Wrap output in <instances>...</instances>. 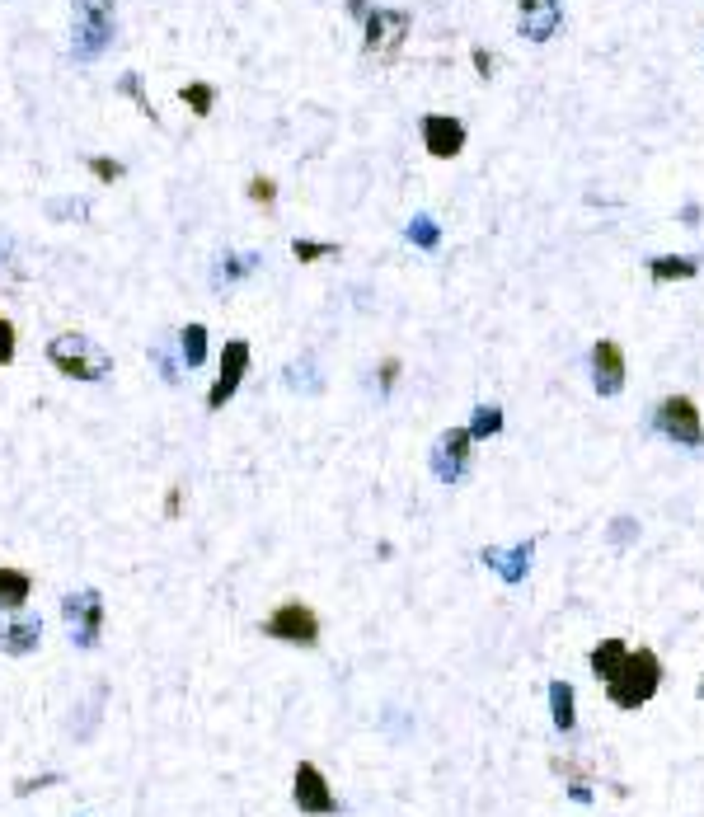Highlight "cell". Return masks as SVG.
Masks as SVG:
<instances>
[{"mask_svg": "<svg viewBox=\"0 0 704 817\" xmlns=\"http://www.w3.org/2000/svg\"><path fill=\"white\" fill-rule=\"evenodd\" d=\"M592 386H597V395H620L625 390V348L615 339H601L597 348H592Z\"/></svg>", "mask_w": 704, "mask_h": 817, "instance_id": "obj_12", "label": "cell"}, {"mask_svg": "<svg viewBox=\"0 0 704 817\" xmlns=\"http://www.w3.org/2000/svg\"><path fill=\"white\" fill-rule=\"evenodd\" d=\"M399 381V357H385L381 362V390H395Z\"/></svg>", "mask_w": 704, "mask_h": 817, "instance_id": "obj_35", "label": "cell"}, {"mask_svg": "<svg viewBox=\"0 0 704 817\" xmlns=\"http://www.w3.org/2000/svg\"><path fill=\"white\" fill-rule=\"evenodd\" d=\"M625 639H601L597 648H592V672H597V681H606L620 667V658H625Z\"/></svg>", "mask_w": 704, "mask_h": 817, "instance_id": "obj_21", "label": "cell"}, {"mask_svg": "<svg viewBox=\"0 0 704 817\" xmlns=\"http://www.w3.org/2000/svg\"><path fill=\"white\" fill-rule=\"evenodd\" d=\"M470 456H475V437L470 428H446L432 447V475L442 484H460V475L470 470Z\"/></svg>", "mask_w": 704, "mask_h": 817, "instance_id": "obj_10", "label": "cell"}, {"mask_svg": "<svg viewBox=\"0 0 704 817\" xmlns=\"http://www.w3.org/2000/svg\"><path fill=\"white\" fill-rule=\"evenodd\" d=\"M108 43H113V10L99 0H76L71 5V57L94 62V57H104Z\"/></svg>", "mask_w": 704, "mask_h": 817, "instance_id": "obj_3", "label": "cell"}, {"mask_svg": "<svg viewBox=\"0 0 704 817\" xmlns=\"http://www.w3.org/2000/svg\"><path fill=\"white\" fill-rule=\"evenodd\" d=\"M601 686H606V700H611L615 710H639V705H648L662 686L658 653H653V648H625L620 667H615Z\"/></svg>", "mask_w": 704, "mask_h": 817, "instance_id": "obj_1", "label": "cell"}, {"mask_svg": "<svg viewBox=\"0 0 704 817\" xmlns=\"http://www.w3.org/2000/svg\"><path fill=\"white\" fill-rule=\"evenodd\" d=\"M151 362H155V371H160V381H165V386H179V381H184V371H179V362L169 357L165 343H155V348H151Z\"/></svg>", "mask_w": 704, "mask_h": 817, "instance_id": "obj_29", "label": "cell"}, {"mask_svg": "<svg viewBox=\"0 0 704 817\" xmlns=\"http://www.w3.org/2000/svg\"><path fill=\"white\" fill-rule=\"evenodd\" d=\"M47 216H52V221H66V216H76V221H85V216H90V202H85V198H62V202H47Z\"/></svg>", "mask_w": 704, "mask_h": 817, "instance_id": "obj_30", "label": "cell"}, {"mask_svg": "<svg viewBox=\"0 0 704 817\" xmlns=\"http://www.w3.org/2000/svg\"><path fill=\"white\" fill-rule=\"evenodd\" d=\"M47 785H62V775H38V780H19L15 794H33V789H47Z\"/></svg>", "mask_w": 704, "mask_h": 817, "instance_id": "obj_34", "label": "cell"}, {"mask_svg": "<svg viewBox=\"0 0 704 817\" xmlns=\"http://www.w3.org/2000/svg\"><path fill=\"white\" fill-rule=\"evenodd\" d=\"M564 24V5L559 0H517V29L531 43H550Z\"/></svg>", "mask_w": 704, "mask_h": 817, "instance_id": "obj_11", "label": "cell"}, {"mask_svg": "<svg viewBox=\"0 0 704 817\" xmlns=\"http://www.w3.org/2000/svg\"><path fill=\"white\" fill-rule=\"evenodd\" d=\"M531 555H536V540H521V545H512V550H498V545H489L484 550V564H489L498 578H503L507 587H517L521 578H526V569H531Z\"/></svg>", "mask_w": 704, "mask_h": 817, "instance_id": "obj_15", "label": "cell"}, {"mask_svg": "<svg viewBox=\"0 0 704 817\" xmlns=\"http://www.w3.org/2000/svg\"><path fill=\"white\" fill-rule=\"evenodd\" d=\"M118 94H127V99L137 104V113H141V118H151V123H160V113H155V104H151V99H146V85H141V76H137V71H127V76L118 80Z\"/></svg>", "mask_w": 704, "mask_h": 817, "instance_id": "obj_24", "label": "cell"}, {"mask_svg": "<svg viewBox=\"0 0 704 817\" xmlns=\"http://www.w3.org/2000/svg\"><path fill=\"white\" fill-rule=\"evenodd\" d=\"M99 5H108V10H113V0H99Z\"/></svg>", "mask_w": 704, "mask_h": 817, "instance_id": "obj_38", "label": "cell"}, {"mask_svg": "<svg viewBox=\"0 0 704 817\" xmlns=\"http://www.w3.org/2000/svg\"><path fill=\"white\" fill-rule=\"evenodd\" d=\"M47 362L71 381H108L113 376V353L90 334H76V329L47 343Z\"/></svg>", "mask_w": 704, "mask_h": 817, "instance_id": "obj_2", "label": "cell"}, {"mask_svg": "<svg viewBox=\"0 0 704 817\" xmlns=\"http://www.w3.org/2000/svg\"><path fill=\"white\" fill-rule=\"evenodd\" d=\"M498 432H503V409L498 404H479L475 418H470V437L484 442V437H498Z\"/></svg>", "mask_w": 704, "mask_h": 817, "instance_id": "obj_23", "label": "cell"}, {"mask_svg": "<svg viewBox=\"0 0 704 817\" xmlns=\"http://www.w3.org/2000/svg\"><path fill=\"white\" fill-rule=\"evenodd\" d=\"M291 254L301 263H320V259H334L338 245H329V240H291Z\"/></svg>", "mask_w": 704, "mask_h": 817, "instance_id": "obj_25", "label": "cell"}, {"mask_svg": "<svg viewBox=\"0 0 704 817\" xmlns=\"http://www.w3.org/2000/svg\"><path fill=\"white\" fill-rule=\"evenodd\" d=\"M249 362H254V348H249V339H226V348H221V371H216V381L212 390H207V409H226L230 400H235V390H240V381H245V371Z\"/></svg>", "mask_w": 704, "mask_h": 817, "instance_id": "obj_8", "label": "cell"}, {"mask_svg": "<svg viewBox=\"0 0 704 817\" xmlns=\"http://www.w3.org/2000/svg\"><path fill=\"white\" fill-rule=\"evenodd\" d=\"M639 536V522H629V517H615V526H611V540L615 545H625V540H634Z\"/></svg>", "mask_w": 704, "mask_h": 817, "instance_id": "obj_33", "label": "cell"}, {"mask_svg": "<svg viewBox=\"0 0 704 817\" xmlns=\"http://www.w3.org/2000/svg\"><path fill=\"white\" fill-rule=\"evenodd\" d=\"M259 268V254H226V259L216 263V273H212V282L216 287H230V282H240V278H249Z\"/></svg>", "mask_w": 704, "mask_h": 817, "instance_id": "obj_20", "label": "cell"}, {"mask_svg": "<svg viewBox=\"0 0 704 817\" xmlns=\"http://www.w3.org/2000/svg\"><path fill=\"white\" fill-rule=\"evenodd\" d=\"M409 240H414L418 249H437L442 231H437V221H432V216H414V221H409Z\"/></svg>", "mask_w": 704, "mask_h": 817, "instance_id": "obj_27", "label": "cell"}, {"mask_svg": "<svg viewBox=\"0 0 704 817\" xmlns=\"http://www.w3.org/2000/svg\"><path fill=\"white\" fill-rule=\"evenodd\" d=\"M15 348H19V334H15V324L0 315V367H10L15 362Z\"/></svg>", "mask_w": 704, "mask_h": 817, "instance_id": "obj_32", "label": "cell"}, {"mask_svg": "<svg viewBox=\"0 0 704 817\" xmlns=\"http://www.w3.org/2000/svg\"><path fill=\"white\" fill-rule=\"evenodd\" d=\"M90 174L99 179V184H118L127 174L123 160H113V155H90Z\"/></svg>", "mask_w": 704, "mask_h": 817, "instance_id": "obj_28", "label": "cell"}, {"mask_svg": "<svg viewBox=\"0 0 704 817\" xmlns=\"http://www.w3.org/2000/svg\"><path fill=\"white\" fill-rule=\"evenodd\" d=\"M38 644H43V620L38 616L0 620V653L5 658H29Z\"/></svg>", "mask_w": 704, "mask_h": 817, "instance_id": "obj_14", "label": "cell"}, {"mask_svg": "<svg viewBox=\"0 0 704 817\" xmlns=\"http://www.w3.org/2000/svg\"><path fill=\"white\" fill-rule=\"evenodd\" d=\"M33 597V578L24 569L0 564V611H24Z\"/></svg>", "mask_w": 704, "mask_h": 817, "instance_id": "obj_16", "label": "cell"}, {"mask_svg": "<svg viewBox=\"0 0 704 817\" xmlns=\"http://www.w3.org/2000/svg\"><path fill=\"white\" fill-rule=\"evenodd\" d=\"M179 357H184L188 371L207 362V329H202V324H184V329H179Z\"/></svg>", "mask_w": 704, "mask_h": 817, "instance_id": "obj_19", "label": "cell"}, {"mask_svg": "<svg viewBox=\"0 0 704 817\" xmlns=\"http://www.w3.org/2000/svg\"><path fill=\"white\" fill-rule=\"evenodd\" d=\"M287 386H291V390H310V395L320 390V376H315V362H310V357H306V362H291V367H287Z\"/></svg>", "mask_w": 704, "mask_h": 817, "instance_id": "obj_26", "label": "cell"}, {"mask_svg": "<svg viewBox=\"0 0 704 817\" xmlns=\"http://www.w3.org/2000/svg\"><path fill=\"white\" fill-rule=\"evenodd\" d=\"M573 686L568 681H550V714H554V728L559 733H573L578 728V714H573Z\"/></svg>", "mask_w": 704, "mask_h": 817, "instance_id": "obj_18", "label": "cell"}, {"mask_svg": "<svg viewBox=\"0 0 704 817\" xmlns=\"http://www.w3.org/2000/svg\"><path fill=\"white\" fill-rule=\"evenodd\" d=\"M475 66H479V76H484V80L493 76V57L484 52V47H475Z\"/></svg>", "mask_w": 704, "mask_h": 817, "instance_id": "obj_36", "label": "cell"}, {"mask_svg": "<svg viewBox=\"0 0 704 817\" xmlns=\"http://www.w3.org/2000/svg\"><path fill=\"white\" fill-rule=\"evenodd\" d=\"M695 695H700V700H704V681H700V686H695Z\"/></svg>", "mask_w": 704, "mask_h": 817, "instance_id": "obj_37", "label": "cell"}, {"mask_svg": "<svg viewBox=\"0 0 704 817\" xmlns=\"http://www.w3.org/2000/svg\"><path fill=\"white\" fill-rule=\"evenodd\" d=\"M291 803H296L306 817H334L338 813L334 789H329V780H324V771L315 761H301V766H296V775H291Z\"/></svg>", "mask_w": 704, "mask_h": 817, "instance_id": "obj_9", "label": "cell"}, {"mask_svg": "<svg viewBox=\"0 0 704 817\" xmlns=\"http://www.w3.org/2000/svg\"><path fill=\"white\" fill-rule=\"evenodd\" d=\"M179 99H184L198 118H207V113L216 108V85H207V80H188L184 90H179Z\"/></svg>", "mask_w": 704, "mask_h": 817, "instance_id": "obj_22", "label": "cell"}, {"mask_svg": "<svg viewBox=\"0 0 704 817\" xmlns=\"http://www.w3.org/2000/svg\"><path fill=\"white\" fill-rule=\"evenodd\" d=\"M653 428L676 442V447H704V423H700V409L690 395H667V400L653 409Z\"/></svg>", "mask_w": 704, "mask_h": 817, "instance_id": "obj_6", "label": "cell"}, {"mask_svg": "<svg viewBox=\"0 0 704 817\" xmlns=\"http://www.w3.org/2000/svg\"><path fill=\"white\" fill-rule=\"evenodd\" d=\"M263 634L277 644H296V648H315L320 644V616L306 602H282L273 616L263 620Z\"/></svg>", "mask_w": 704, "mask_h": 817, "instance_id": "obj_7", "label": "cell"}, {"mask_svg": "<svg viewBox=\"0 0 704 817\" xmlns=\"http://www.w3.org/2000/svg\"><path fill=\"white\" fill-rule=\"evenodd\" d=\"M414 29V15L409 10H367L362 15V52H367L371 62H395L404 38Z\"/></svg>", "mask_w": 704, "mask_h": 817, "instance_id": "obj_4", "label": "cell"}, {"mask_svg": "<svg viewBox=\"0 0 704 817\" xmlns=\"http://www.w3.org/2000/svg\"><path fill=\"white\" fill-rule=\"evenodd\" d=\"M648 273H653V282H686L700 273V259H686V254H658V259L648 263Z\"/></svg>", "mask_w": 704, "mask_h": 817, "instance_id": "obj_17", "label": "cell"}, {"mask_svg": "<svg viewBox=\"0 0 704 817\" xmlns=\"http://www.w3.org/2000/svg\"><path fill=\"white\" fill-rule=\"evenodd\" d=\"M423 146H428V155H437V160H456V155L465 151V123H460V118H446V113H428V118H423Z\"/></svg>", "mask_w": 704, "mask_h": 817, "instance_id": "obj_13", "label": "cell"}, {"mask_svg": "<svg viewBox=\"0 0 704 817\" xmlns=\"http://www.w3.org/2000/svg\"><path fill=\"white\" fill-rule=\"evenodd\" d=\"M249 202H259V207H273L277 202V184L268 174H254V179H249Z\"/></svg>", "mask_w": 704, "mask_h": 817, "instance_id": "obj_31", "label": "cell"}, {"mask_svg": "<svg viewBox=\"0 0 704 817\" xmlns=\"http://www.w3.org/2000/svg\"><path fill=\"white\" fill-rule=\"evenodd\" d=\"M62 620H66V630H71V644L76 648H99V634H104V592H99V587L66 592L62 597Z\"/></svg>", "mask_w": 704, "mask_h": 817, "instance_id": "obj_5", "label": "cell"}]
</instances>
